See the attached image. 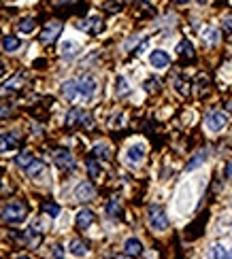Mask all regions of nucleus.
<instances>
[{
  "label": "nucleus",
  "instance_id": "f257e3e1",
  "mask_svg": "<svg viewBox=\"0 0 232 259\" xmlns=\"http://www.w3.org/2000/svg\"><path fill=\"white\" fill-rule=\"evenodd\" d=\"M28 217V204L26 202H9L3 213H0V219L3 223H9V225H15V223H22Z\"/></svg>",
  "mask_w": 232,
  "mask_h": 259
},
{
  "label": "nucleus",
  "instance_id": "f03ea898",
  "mask_svg": "<svg viewBox=\"0 0 232 259\" xmlns=\"http://www.w3.org/2000/svg\"><path fill=\"white\" fill-rule=\"evenodd\" d=\"M147 219H149V225L154 232H166L168 230V217H166L162 206L151 204L147 209Z\"/></svg>",
  "mask_w": 232,
  "mask_h": 259
},
{
  "label": "nucleus",
  "instance_id": "7ed1b4c3",
  "mask_svg": "<svg viewBox=\"0 0 232 259\" xmlns=\"http://www.w3.org/2000/svg\"><path fill=\"white\" fill-rule=\"evenodd\" d=\"M60 32H62V22L60 19H52V22H47L45 26H43V30H41V43H54V40H58V36H60Z\"/></svg>",
  "mask_w": 232,
  "mask_h": 259
},
{
  "label": "nucleus",
  "instance_id": "20e7f679",
  "mask_svg": "<svg viewBox=\"0 0 232 259\" xmlns=\"http://www.w3.org/2000/svg\"><path fill=\"white\" fill-rule=\"evenodd\" d=\"M77 28L79 30H83V32H87V34H100L105 30V19L103 17H85V19H81V22L77 24Z\"/></svg>",
  "mask_w": 232,
  "mask_h": 259
},
{
  "label": "nucleus",
  "instance_id": "39448f33",
  "mask_svg": "<svg viewBox=\"0 0 232 259\" xmlns=\"http://www.w3.org/2000/svg\"><path fill=\"white\" fill-rule=\"evenodd\" d=\"M52 155H54V164L60 170H73L75 168V158L68 149H56Z\"/></svg>",
  "mask_w": 232,
  "mask_h": 259
},
{
  "label": "nucleus",
  "instance_id": "423d86ee",
  "mask_svg": "<svg viewBox=\"0 0 232 259\" xmlns=\"http://www.w3.org/2000/svg\"><path fill=\"white\" fill-rule=\"evenodd\" d=\"M22 144V138L17 136L13 132H7L0 136V155H7V153H13L15 149H19Z\"/></svg>",
  "mask_w": 232,
  "mask_h": 259
},
{
  "label": "nucleus",
  "instance_id": "0eeeda50",
  "mask_svg": "<svg viewBox=\"0 0 232 259\" xmlns=\"http://www.w3.org/2000/svg\"><path fill=\"white\" fill-rule=\"evenodd\" d=\"M205 123H207V130L219 132L228 123V115H226V113H221V111H213V113H209V115H207Z\"/></svg>",
  "mask_w": 232,
  "mask_h": 259
},
{
  "label": "nucleus",
  "instance_id": "6e6552de",
  "mask_svg": "<svg viewBox=\"0 0 232 259\" xmlns=\"http://www.w3.org/2000/svg\"><path fill=\"white\" fill-rule=\"evenodd\" d=\"M75 195H77L79 202H89V200H92L94 195H96V189H94L92 183L83 181V183H79V187L75 189Z\"/></svg>",
  "mask_w": 232,
  "mask_h": 259
},
{
  "label": "nucleus",
  "instance_id": "1a4fd4ad",
  "mask_svg": "<svg viewBox=\"0 0 232 259\" xmlns=\"http://www.w3.org/2000/svg\"><path fill=\"white\" fill-rule=\"evenodd\" d=\"M149 62H151V66H154V68H166V66L170 64V58H168L166 51L156 49V51H151Z\"/></svg>",
  "mask_w": 232,
  "mask_h": 259
},
{
  "label": "nucleus",
  "instance_id": "9d476101",
  "mask_svg": "<svg viewBox=\"0 0 232 259\" xmlns=\"http://www.w3.org/2000/svg\"><path fill=\"white\" fill-rule=\"evenodd\" d=\"M124 253L128 257H138L143 255V244H141L138 238H128L126 244H124Z\"/></svg>",
  "mask_w": 232,
  "mask_h": 259
},
{
  "label": "nucleus",
  "instance_id": "9b49d317",
  "mask_svg": "<svg viewBox=\"0 0 232 259\" xmlns=\"http://www.w3.org/2000/svg\"><path fill=\"white\" fill-rule=\"evenodd\" d=\"M96 91V81L92 77H83L81 81H79V94H81L83 98H92Z\"/></svg>",
  "mask_w": 232,
  "mask_h": 259
},
{
  "label": "nucleus",
  "instance_id": "f8f14e48",
  "mask_svg": "<svg viewBox=\"0 0 232 259\" xmlns=\"http://www.w3.org/2000/svg\"><path fill=\"white\" fill-rule=\"evenodd\" d=\"M94 221H96V217H94L92 211L83 209V211H79V213H77V227H79V230H87V227L92 225Z\"/></svg>",
  "mask_w": 232,
  "mask_h": 259
},
{
  "label": "nucleus",
  "instance_id": "ddd939ff",
  "mask_svg": "<svg viewBox=\"0 0 232 259\" xmlns=\"http://www.w3.org/2000/svg\"><path fill=\"white\" fill-rule=\"evenodd\" d=\"M62 96L68 102H75V98L79 96V83L77 81H64L62 83Z\"/></svg>",
  "mask_w": 232,
  "mask_h": 259
},
{
  "label": "nucleus",
  "instance_id": "4468645a",
  "mask_svg": "<svg viewBox=\"0 0 232 259\" xmlns=\"http://www.w3.org/2000/svg\"><path fill=\"white\" fill-rule=\"evenodd\" d=\"M177 54L181 56V58H194V45H192L190 43V40L188 38H183V40H181V43L177 45Z\"/></svg>",
  "mask_w": 232,
  "mask_h": 259
},
{
  "label": "nucleus",
  "instance_id": "2eb2a0df",
  "mask_svg": "<svg viewBox=\"0 0 232 259\" xmlns=\"http://www.w3.org/2000/svg\"><path fill=\"white\" fill-rule=\"evenodd\" d=\"M143 158H145V149L141 147V144H134V147H130V149H128V160L132 162V164L143 162Z\"/></svg>",
  "mask_w": 232,
  "mask_h": 259
},
{
  "label": "nucleus",
  "instance_id": "dca6fc26",
  "mask_svg": "<svg viewBox=\"0 0 232 259\" xmlns=\"http://www.w3.org/2000/svg\"><path fill=\"white\" fill-rule=\"evenodd\" d=\"M22 83H24V75H19V72H17V75H13V77L3 85V91H15V89L22 87Z\"/></svg>",
  "mask_w": 232,
  "mask_h": 259
},
{
  "label": "nucleus",
  "instance_id": "f3484780",
  "mask_svg": "<svg viewBox=\"0 0 232 259\" xmlns=\"http://www.w3.org/2000/svg\"><path fill=\"white\" fill-rule=\"evenodd\" d=\"M43 170H45V164H43L41 160H32V164H30L28 168H26L28 177H32V179H34V177H41Z\"/></svg>",
  "mask_w": 232,
  "mask_h": 259
},
{
  "label": "nucleus",
  "instance_id": "a211bd4d",
  "mask_svg": "<svg viewBox=\"0 0 232 259\" xmlns=\"http://www.w3.org/2000/svg\"><path fill=\"white\" fill-rule=\"evenodd\" d=\"M70 253L79 255V257H85L87 255V246L79 240V238H73V240H70Z\"/></svg>",
  "mask_w": 232,
  "mask_h": 259
},
{
  "label": "nucleus",
  "instance_id": "6ab92c4d",
  "mask_svg": "<svg viewBox=\"0 0 232 259\" xmlns=\"http://www.w3.org/2000/svg\"><path fill=\"white\" fill-rule=\"evenodd\" d=\"M19 45H22V40H19V36H13V34H9L3 38V47L5 51H17Z\"/></svg>",
  "mask_w": 232,
  "mask_h": 259
},
{
  "label": "nucleus",
  "instance_id": "aec40b11",
  "mask_svg": "<svg viewBox=\"0 0 232 259\" xmlns=\"http://www.w3.org/2000/svg\"><path fill=\"white\" fill-rule=\"evenodd\" d=\"M34 28H36L34 17H24L22 22H19V32H22V34H30Z\"/></svg>",
  "mask_w": 232,
  "mask_h": 259
},
{
  "label": "nucleus",
  "instance_id": "412c9836",
  "mask_svg": "<svg viewBox=\"0 0 232 259\" xmlns=\"http://www.w3.org/2000/svg\"><path fill=\"white\" fill-rule=\"evenodd\" d=\"M207 160V151H198L196 153V158H192L190 162H188V166H185V170L190 172V170H194V168H198L200 164H203Z\"/></svg>",
  "mask_w": 232,
  "mask_h": 259
},
{
  "label": "nucleus",
  "instance_id": "4be33fe9",
  "mask_svg": "<svg viewBox=\"0 0 232 259\" xmlns=\"http://www.w3.org/2000/svg\"><path fill=\"white\" fill-rule=\"evenodd\" d=\"M85 166H87V174H89L92 179H98V177H100V164L96 162V158H89Z\"/></svg>",
  "mask_w": 232,
  "mask_h": 259
},
{
  "label": "nucleus",
  "instance_id": "5701e85b",
  "mask_svg": "<svg viewBox=\"0 0 232 259\" xmlns=\"http://www.w3.org/2000/svg\"><path fill=\"white\" fill-rule=\"evenodd\" d=\"M211 259H230V255L221 244H213L211 246Z\"/></svg>",
  "mask_w": 232,
  "mask_h": 259
},
{
  "label": "nucleus",
  "instance_id": "b1692460",
  "mask_svg": "<svg viewBox=\"0 0 232 259\" xmlns=\"http://www.w3.org/2000/svg\"><path fill=\"white\" fill-rule=\"evenodd\" d=\"M92 153H94V158H98V160H109L111 158V151H109L107 144H96V147L92 149Z\"/></svg>",
  "mask_w": 232,
  "mask_h": 259
},
{
  "label": "nucleus",
  "instance_id": "393cba45",
  "mask_svg": "<svg viewBox=\"0 0 232 259\" xmlns=\"http://www.w3.org/2000/svg\"><path fill=\"white\" fill-rule=\"evenodd\" d=\"M203 38H205V43L215 45L217 40H219V32H217V30H213V28H207L205 32H203Z\"/></svg>",
  "mask_w": 232,
  "mask_h": 259
},
{
  "label": "nucleus",
  "instance_id": "a878e982",
  "mask_svg": "<svg viewBox=\"0 0 232 259\" xmlns=\"http://www.w3.org/2000/svg\"><path fill=\"white\" fill-rule=\"evenodd\" d=\"M81 115H83V111H79V109L68 111V115H66V126H75V123H79V121H81Z\"/></svg>",
  "mask_w": 232,
  "mask_h": 259
},
{
  "label": "nucleus",
  "instance_id": "bb28decb",
  "mask_svg": "<svg viewBox=\"0 0 232 259\" xmlns=\"http://www.w3.org/2000/svg\"><path fill=\"white\" fill-rule=\"evenodd\" d=\"M32 160H34V158H32V153H30V151H24V153L15 160V164L19 166V168H28V166L32 164Z\"/></svg>",
  "mask_w": 232,
  "mask_h": 259
},
{
  "label": "nucleus",
  "instance_id": "cd10ccee",
  "mask_svg": "<svg viewBox=\"0 0 232 259\" xmlns=\"http://www.w3.org/2000/svg\"><path fill=\"white\" fill-rule=\"evenodd\" d=\"M77 51H79V45H77V43H64V45H62V56H64V58L77 56Z\"/></svg>",
  "mask_w": 232,
  "mask_h": 259
},
{
  "label": "nucleus",
  "instance_id": "c85d7f7f",
  "mask_svg": "<svg viewBox=\"0 0 232 259\" xmlns=\"http://www.w3.org/2000/svg\"><path fill=\"white\" fill-rule=\"evenodd\" d=\"M107 215L109 217H119V215H122V206L117 204V200H111L107 204Z\"/></svg>",
  "mask_w": 232,
  "mask_h": 259
},
{
  "label": "nucleus",
  "instance_id": "c756f323",
  "mask_svg": "<svg viewBox=\"0 0 232 259\" xmlns=\"http://www.w3.org/2000/svg\"><path fill=\"white\" fill-rule=\"evenodd\" d=\"M43 213H47L49 217H58V215H60V204H56V202H45V204H43Z\"/></svg>",
  "mask_w": 232,
  "mask_h": 259
},
{
  "label": "nucleus",
  "instance_id": "7c9ffc66",
  "mask_svg": "<svg viewBox=\"0 0 232 259\" xmlns=\"http://www.w3.org/2000/svg\"><path fill=\"white\" fill-rule=\"evenodd\" d=\"M185 85H188V81H183L181 77H177V79H175V89L179 91V94H183V96L188 94V87H185Z\"/></svg>",
  "mask_w": 232,
  "mask_h": 259
},
{
  "label": "nucleus",
  "instance_id": "2f4dec72",
  "mask_svg": "<svg viewBox=\"0 0 232 259\" xmlns=\"http://www.w3.org/2000/svg\"><path fill=\"white\" fill-rule=\"evenodd\" d=\"M117 94H128V81L124 77L117 79Z\"/></svg>",
  "mask_w": 232,
  "mask_h": 259
},
{
  "label": "nucleus",
  "instance_id": "473e14b6",
  "mask_svg": "<svg viewBox=\"0 0 232 259\" xmlns=\"http://www.w3.org/2000/svg\"><path fill=\"white\" fill-rule=\"evenodd\" d=\"M79 123H81V126H85V128H92V126H94V119H92V115H89V113H83L81 121H79Z\"/></svg>",
  "mask_w": 232,
  "mask_h": 259
},
{
  "label": "nucleus",
  "instance_id": "72a5a7b5",
  "mask_svg": "<svg viewBox=\"0 0 232 259\" xmlns=\"http://www.w3.org/2000/svg\"><path fill=\"white\" fill-rule=\"evenodd\" d=\"M52 255H54V259H64V248L60 246V244H56L52 248Z\"/></svg>",
  "mask_w": 232,
  "mask_h": 259
},
{
  "label": "nucleus",
  "instance_id": "f704fd0d",
  "mask_svg": "<svg viewBox=\"0 0 232 259\" xmlns=\"http://www.w3.org/2000/svg\"><path fill=\"white\" fill-rule=\"evenodd\" d=\"M145 89H147V91H154V89H158V81H156V79H149V81L145 83Z\"/></svg>",
  "mask_w": 232,
  "mask_h": 259
},
{
  "label": "nucleus",
  "instance_id": "c9c22d12",
  "mask_svg": "<svg viewBox=\"0 0 232 259\" xmlns=\"http://www.w3.org/2000/svg\"><path fill=\"white\" fill-rule=\"evenodd\" d=\"M105 9H107L109 13H115V11H119V5H115V3H107Z\"/></svg>",
  "mask_w": 232,
  "mask_h": 259
},
{
  "label": "nucleus",
  "instance_id": "e433bc0d",
  "mask_svg": "<svg viewBox=\"0 0 232 259\" xmlns=\"http://www.w3.org/2000/svg\"><path fill=\"white\" fill-rule=\"evenodd\" d=\"M224 28L228 30V32H232V17H228V19H224Z\"/></svg>",
  "mask_w": 232,
  "mask_h": 259
},
{
  "label": "nucleus",
  "instance_id": "4c0bfd02",
  "mask_svg": "<svg viewBox=\"0 0 232 259\" xmlns=\"http://www.w3.org/2000/svg\"><path fill=\"white\" fill-rule=\"evenodd\" d=\"M224 174H226L228 179H232V162H230V164L226 166V172H224Z\"/></svg>",
  "mask_w": 232,
  "mask_h": 259
},
{
  "label": "nucleus",
  "instance_id": "58836bf2",
  "mask_svg": "<svg viewBox=\"0 0 232 259\" xmlns=\"http://www.w3.org/2000/svg\"><path fill=\"white\" fill-rule=\"evenodd\" d=\"M5 72H7V66L3 64V62H0V79H3V75H5Z\"/></svg>",
  "mask_w": 232,
  "mask_h": 259
},
{
  "label": "nucleus",
  "instance_id": "ea45409f",
  "mask_svg": "<svg viewBox=\"0 0 232 259\" xmlns=\"http://www.w3.org/2000/svg\"><path fill=\"white\" fill-rule=\"evenodd\" d=\"M173 3H177V5H185L188 0H173Z\"/></svg>",
  "mask_w": 232,
  "mask_h": 259
},
{
  "label": "nucleus",
  "instance_id": "a19ab883",
  "mask_svg": "<svg viewBox=\"0 0 232 259\" xmlns=\"http://www.w3.org/2000/svg\"><path fill=\"white\" fill-rule=\"evenodd\" d=\"M198 3H200V5H207V3H209V0H198Z\"/></svg>",
  "mask_w": 232,
  "mask_h": 259
},
{
  "label": "nucleus",
  "instance_id": "79ce46f5",
  "mask_svg": "<svg viewBox=\"0 0 232 259\" xmlns=\"http://www.w3.org/2000/svg\"><path fill=\"white\" fill-rule=\"evenodd\" d=\"M19 259H30V257H19Z\"/></svg>",
  "mask_w": 232,
  "mask_h": 259
},
{
  "label": "nucleus",
  "instance_id": "37998d69",
  "mask_svg": "<svg viewBox=\"0 0 232 259\" xmlns=\"http://www.w3.org/2000/svg\"><path fill=\"white\" fill-rule=\"evenodd\" d=\"M230 259H232V251H230Z\"/></svg>",
  "mask_w": 232,
  "mask_h": 259
}]
</instances>
